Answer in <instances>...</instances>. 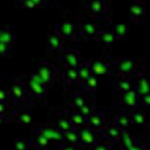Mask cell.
<instances>
[{"mask_svg": "<svg viewBox=\"0 0 150 150\" xmlns=\"http://www.w3.org/2000/svg\"><path fill=\"white\" fill-rule=\"evenodd\" d=\"M135 141H136V138L134 137V135L130 134L129 131L124 130V131L122 132L120 139H118V143H120V146H121L122 150H128V149L135 143Z\"/></svg>", "mask_w": 150, "mask_h": 150, "instance_id": "obj_28", "label": "cell"}, {"mask_svg": "<svg viewBox=\"0 0 150 150\" xmlns=\"http://www.w3.org/2000/svg\"><path fill=\"white\" fill-rule=\"evenodd\" d=\"M61 60L64 67H68V68H79V66L82 63L80 53L73 48L64 49L61 53Z\"/></svg>", "mask_w": 150, "mask_h": 150, "instance_id": "obj_11", "label": "cell"}, {"mask_svg": "<svg viewBox=\"0 0 150 150\" xmlns=\"http://www.w3.org/2000/svg\"><path fill=\"white\" fill-rule=\"evenodd\" d=\"M112 122L122 130H127L132 123H131V118H130V111L128 110H123V111H120L117 112L115 116H114V120Z\"/></svg>", "mask_w": 150, "mask_h": 150, "instance_id": "obj_19", "label": "cell"}, {"mask_svg": "<svg viewBox=\"0 0 150 150\" xmlns=\"http://www.w3.org/2000/svg\"><path fill=\"white\" fill-rule=\"evenodd\" d=\"M77 146L79 145H71V144H63L62 146H61V150H76L77 149Z\"/></svg>", "mask_w": 150, "mask_h": 150, "instance_id": "obj_43", "label": "cell"}, {"mask_svg": "<svg viewBox=\"0 0 150 150\" xmlns=\"http://www.w3.org/2000/svg\"><path fill=\"white\" fill-rule=\"evenodd\" d=\"M64 41L66 40L60 34H57L55 29H52L47 33V43L53 53H62L64 50Z\"/></svg>", "mask_w": 150, "mask_h": 150, "instance_id": "obj_12", "label": "cell"}, {"mask_svg": "<svg viewBox=\"0 0 150 150\" xmlns=\"http://www.w3.org/2000/svg\"><path fill=\"white\" fill-rule=\"evenodd\" d=\"M107 120H105V114L103 110H94V112L87 118V125L95 130L98 134H102L103 129L107 125Z\"/></svg>", "mask_w": 150, "mask_h": 150, "instance_id": "obj_8", "label": "cell"}, {"mask_svg": "<svg viewBox=\"0 0 150 150\" xmlns=\"http://www.w3.org/2000/svg\"><path fill=\"white\" fill-rule=\"evenodd\" d=\"M145 114L141 110V109H136L130 111V118H131V123L136 124V125H142L145 122Z\"/></svg>", "mask_w": 150, "mask_h": 150, "instance_id": "obj_31", "label": "cell"}, {"mask_svg": "<svg viewBox=\"0 0 150 150\" xmlns=\"http://www.w3.org/2000/svg\"><path fill=\"white\" fill-rule=\"evenodd\" d=\"M77 71H79V79H80V84H81V86L93 75L88 61H84V62L82 61V63H81V64L79 66V68H77Z\"/></svg>", "mask_w": 150, "mask_h": 150, "instance_id": "obj_26", "label": "cell"}, {"mask_svg": "<svg viewBox=\"0 0 150 150\" xmlns=\"http://www.w3.org/2000/svg\"><path fill=\"white\" fill-rule=\"evenodd\" d=\"M66 116L70 120V122H71V124L74 125L75 129H81V128L87 125V118L83 115H81L77 110H71L70 109V111H68V114Z\"/></svg>", "mask_w": 150, "mask_h": 150, "instance_id": "obj_23", "label": "cell"}, {"mask_svg": "<svg viewBox=\"0 0 150 150\" xmlns=\"http://www.w3.org/2000/svg\"><path fill=\"white\" fill-rule=\"evenodd\" d=\"M100 134L89 128L88 125L79 129V145L82 148H89L91 149L98 141H100Z\"/></svg>", "mask_w": 150, "mask_h": 150, "instance_id": "obj_4", "label": "cell"}, {"mask_svg": "<svg viewBox=\"0 0 150 150\" xmlns=\"http://www.w3.org/2000/svg\"><path fill=\"white\" fill-rule=\"evenodd\" d=\"M142 67L138 64V60L136 57H120L114 60V73L117 74V76H139L142 73H139V69Z\"/></svg>", "mask_w": 150, "mask_h": 150, "instance_id": "obj_1", "label": "cell"}, {"mask_svg": "<svg viewBox=\"0 0 150 150\" xmlns=\"http://www.w3.org/2000/svg\"><path fill=\"white\" fill-rule=\"evenodd\" d=\"M111 145L112 143L104 139V138H101L90 150H111Z\"/></svg>", "mask_w": 150, "mask_h": 150, "instance_id": "obj_35", "label": "cell"}, {"mask_svg": "<svg viewBox=\"0 0 150 150\" xmlns=\"http://www.w3.org/2000/svg\"><path fill=\"white\" fill-rule=\"evenodd\" d=\"M87 9L96 16H103L108 12L105 2L102 1V0H90V1H88L87 2Z\"/></svg>", "mask_w": 150, "mask_h": 150, "instance_id": "obj_18", "label": "cell"}, {"mask_svg": "<svg viewBox=\"0 0 150 150\" xmlns=\"http://www.w3.org/2000/svg\"><path fill=\"white\" fill-rule=\"evenodd\" d=\"M123 131L124 130L120 129L114 122H111V123H109V124L105 125V128L102 131V136H103L104 139L114 143L116 141L118 142V139H120V137H121V135H122Z\"/></svg>", "mask_w": 150, "mask_h": 150, "instance_id": "obj_15", "label": "cell"}, {"mask_svg": "<svg viewBox=\"0 0 150 150\" xmlns=\"http://www.w3.org/2000/svg\"><path fill=\"white\" fill-rule=\"evenodd\" d=\"M20 4L26 8H35L36 6H42L45 2L42 0H23Z\"/></svg>", "mask_w": 150, "mask_h": 150, "instance_id": "obj_37", "label": "cell"}, {"mask_svg": "<svg viewBox=\"0 0 150 150\" xmlns=\"http://www.w3.org/2000/svg\"><path fill=\"white\" fill-rule=\"evenodd\" d=\"M76 150H86V149H84V148H82V146H80V145H79V146H77V149H76Z\"/></svg>", "mask_w": 150, "mask_h": 150, "instance_id": "obj_45", "label": "cell"}, {"mask_svg": "<svg viewBox=\"0 0 150 150\" xmlns=\"http://www.w3.org/2000/svg\"><path fill=\"white\" fill-rule=\"evenodd\" d=\"M96 40L100 41L101 43L105 45V46H110L114 42L118 41L117 38H116V35L114 34V32L111 30L110 27H108V28H101L100 34H98V36H97Z\"/></svg>", "mask_w": 150, "mask_h": 150, "instance_id": "obj_22", "label": "cell"}, {"mask_svg": "<svg viewBox=\"0 0 150 150\" xmlns=\"http://www.w3.org/2000/svg\"><path fill=\"white\" fill-rule=\"evenodd\" d=\"M110 28L114 32V34L116 35L117 40H124V39H127V36L129 34V27H128V25H125L123 22L112 23L110 26Z\"/></svg>", "mask_w": 150, "mask_h": 150, "instance_id": "obj_25", "label": "cell"}, {"mask_svg": "<svg viewBox=\"0 0 150 150\" xmlns=\"http://www.w3.org/2000/svg\"><path fill=\"white\" fill-rule=\"evenodd\" d=\"M64 143L79 145V129H73L64 132Z\"/></svg>", "mask_w": 150, "mask_h": 150, "instance_id": "obj_33", "label": "cell"}, {"mask_svg": "<svg viewBox=\"0 0 150 150\" xmlns=\"http://www.w3.org/2000/svg\"><path fill=\"white\" fill-rule=\"evenodd\" d=\"M14 150H29L30 149V143L27 139L23 138H16L14 139Z\"/></svg>", "mask_w": 150, "mask_h": 150, "instance_id": "obj_34", "label": "cell"}, {"mask_svg": "<svg viewBox=\"0 0 150 150\" xmlns=\"http://www.w3.org/2000/svg\"><path fill=\"white\" fill-rule=\"evenodd\" d=\"M146 12V7L142 1H135L129 7V16L132 21H141Z\"/></svg>", "mask_w": 150, "mask_h": 150, "instance_id": "obj_16", "label": "cell"}, {"mask_svg": "<svg viewBox=\"0 0 150 150\" xmlns=\"http://www.w3.org/2000/svg\"><path fill=\"white\" fill-rule=\"evenodd\" d=\"M134 89L139 96V98L146 94H150V76L142 74L136 77V83L134 84Z\"/></svg>", "mask_w": 150, "mask_h": 150, "instance_id": "obj_14", "label": "cell"}, {"mask_svg": "<svg viewBox=\"0 0 150 150\" xmlns=\"http://www.w3.org/2000/svg\"><path fill=\"white\" fill-rule=\"evenodd\" d=\"M101 27L94 21H84L79 25V36L81 40H91L97 39Z\"/></svg>", "mask_w": 150, "mask_h": 150, "instance_id": "obj_6", "label": "cell"}, {"mask_svg": "<svg viewBox=\"0 0 150 150\" xmlns=\"http://www.w3.org/2000/svg\"><path fill=\"white\" fill-rule=\"evenodd\" d=\"M11 102L13 103H22L27 100L28 94L26 90V87L23 83H14L8 89Z\"/></svg>", "mask_w": 150, "mask_h": 150, "instance_id": "obj_13", "label": "cell"}, {"mask_svg": "<svg viewBox=\"0 0 150 150\" xmlns=\"http://www.w3.org/2000/svg\"><path fill=\"white\" fill-rule=\"evenodd\" d=\"M38 75H39V77L43 81V83L49 88L52 84H53V82H54V79H55V68L50 64V63H48V62H42L39 67H38V69H36V71H35Z\"/></svg>", "mask_w": 150, "mask_h": 150, "instance_id": "obj_10", "label": "cell"}, {"mask_svg": "<svg viewBox=\"0 0 150 150\" xmlns=\"http://www.w3.org/2000/svg\"><path fill=\"white\" fill-rule=\"evenodd\" d=\"M89 101H88L87 96L84 95V91L83 90H77V91H75L71 95L69 105H70V109L71 110H79L80 108H82Z\"/></svg>", "mask_w": 150, "mask_h": 150, "instance_id": "obj_21", "label": "cell"}, {"mask_svg": "<svg viewBox=\"0 0 150 150\" xmlns=\"http://www.w3.org/2000/svg\"><path fill=\"white\" fill-rule=\"evenodd\" d=\"M35 130L39 131L40 134H42L49 142H56V143H61V144L64 143V132L59 130L55 125L42 124V125H39Z\"/></svg>", "mask_w": 150, "mask_h": 150, "instance_id": "obj_5", "label": "cell"}, {"mask_svg": "<svg viewBox=\"0 0 150 150\" xmlns=\"http://www.w3.org/2000/svg\"><path fill=\"white\" fill-rule=\"evenodd\" d=\"M57 34L66 39H76L79 36V25L73 21H62L54 28Z\"/></svg>", "mask_w": 150, "mask_h": 150, "instance_id": "obj_7", "label": "cell"}, {"mask_svg": "<svg viewBox=\"0 0 150 150\" xmlns=\"http://www.w3.org/2000/svg\"><path fill=\"white\" fill-rule=\"evenodd\" d=\"M114 60L111 57H96L88 60L94 76H104L114 73Z\"/></svg>", "mask_w": 150, "mask_h": 150, "instance_id": "obj_3", "label": "cell"}, {"mask_svg": "<svg viewBox=\"0 0 150 150\" xmlns=\"http://www.w3.org/2000/svg\"><path fill=\"white\" fill-rule=\"evenodd\" d=\"M22 83L26 87L28 96H32L35 98H43L47 95L48 87L43 83V81L39 77V75L36 73H32V74L27 75L23 79Z\"/></svg>", "mask_w": 150, "mask_h": 150, "instance_id": "obj_2", "label": "cell"}, {"mask_svg": "<svg viewBox=\"0 0 150 150\" xmlns=\"http://www.w3.org/2000/svg\"><path fill=\"white\" fill-rule=\"evenodd\" d=\"M7 112H9V103L0 102V115L7 116Z\"/></svg>", "mask_w": 150, "mask_h": 150, "instance_id": "obj_42", "label": "cell"}, {"mask_svg": "<svg viewBox=\"0 0 150 150\" xmlns=\"http://www.w3.org/2000/svg\"><path fill=\"white\" fill-rule=\"evenodd\" d=\"M141 108H150V94H146L139 98Z\"/></svg>", "mask_w": 150, "mask_h": 150, "instance_id": "obj_39", "label": "cell"}, {"mask_svg": "<svg viewBox=\"0 0 150 150\" xmlns=\"http://www.w3.org/2000/svg\"><path fill=\"white\" fill-rule=\"evenodd\" d=\"M7 120V117L5 116V115H0V123H2V122H5Z\"/></svg>", "mask_w": 150, "mask_h": 150, "instance_id": "obj_44", "label": "cell"}, {"mask_svg": "<svg viewBox=\"0 0 150 150\" xmlns=\"http://www.w3.org/2000/svg\"><path fill=\"white\" fill-rule=\"evenodd\" d=\"M115 87L118 90L120 94L127 93L131 89H134V83L131 81L130 77H125V76H117L116 81H115Z\"/></svg>", "mask_w": 150, "mask_h": 150, "instance_id": "obj_24", "label": "cell"}, {"mask_svg": "<svg viewBox=\"0 0 150 150\" xmlns=\"http://www.w3.org/2000/svg\"><path fill=\"white\" fill-rule=\"evenodd\" d=\"M14 39H15V34L13 29L11 27H2V30L0 32V42L12 47Z\"/></svg>", "mask_w": 150, "mask_h": 150, "instance_id": "obj_27", "label": "cell"}, {"mask_svg": "<svg viewBox=\"0 0 150 150\" xmlns=\"http://www.w3.org/2000/svg\"><path fill=\"white\" fill-rule=\"evenodd\" d=\"M9 52H11V47L0 42V56H6L9 54Z\"/></svg>", "mask_w": 150, "mask_h": 150, "instance_id": "obj_41", "label": "cell"}, {"mask_svg": "<svg viewBox=\"0 0 150 150\" xmlns=\"http://www.w3.org/2000/svg\"><path fill=\"white\" fill-rule=\"evenodd\" d=\"M14 114H15L16 121L19 123H21V124H28L33 120V116H32V114H30L29 110H18Z\"/></svg>", "mask_w": 150, "mask_h": 150, "instance_id": "obj_30", "label": "cell"}, {"mask_svg": "<svg viewBox=\"0 0 150 150\" xmlns=\"http://www.w3.org/2000/svg\"><path fill=\"white\" fill-rule=\"evenodd\" d=\"M62 77H63L64 82H67V84H69V86H71V87L77 86V87L81 89L77 68H68V67H64V69H63V71H62ZM81 90H82V89H81Z\"/></svg>", "mask_w": 150, "mask_h": 150, "instance_id": "obj_17", "label": "cell"}, {"mask_svg": "<svg viewBox=\"0 0 150 150\" xmlns=\"http://www.w3.org/2000/svg\"><path fill=\"white\" fill-rule=\"evenodd\" d=\"M94 110H95V108H94V105L90 103V102H88V103H86L82 108H80L77 111L81 114V115H83L86 118H88L93 112H94Z\"/></svg>", "mask_w": 150, "mask_h": 150, "instance_id": "obj_36", "label": "cell"}, {"mask_svg": "<svg viewBox=\"0 0 150 150\" xmlns=\"http://www.w3.org/2000/svg\"><path fill=\"white\" fill-rule=\"evenodd\" d=\"M97 84H98V81H97V77L91 75L82 86H81V89L86 93H93L96 90L97 88Z\"/></svg>", "mask_w": 150, "mask_h": 150, "instance_id": "obj_32", "label": "cell"}, {"mask_svg": "<svg viewBox=\"0 0 150 150\" xmlns=\"http://www.w3.org/2000/svg\"><path fill=\"white\" fill-rule=\"evenodd\" d=\"M0 102H5V103H9L11 102L8 90H5V89L0 88Z\"/></svg>", "mask_w": 150, "mask_h": 150, "instance_id": "obj_40", "label": "cell"}, {"mask_svg": "<svg viewBox=\"0 0 150 150\" xmlns=\"http://www.w3.org/2000/svg\"><path fill=\"white\" fill-rule=\"evenodd\" d=\"M59 130H61L62 132H67V131H69V130H73V129H75L74 128V125L71 124V122H70V120L64 115V116H62V117H60L57 121H56V123L54 124Z\"/></svg>", "mask_w": 150, "mask_h": 150, "instance_id": "obj_29", "label": "cell"}, {"mask_svg": "<svg viewBox=\"0 0 150 150\" xmlns=\"http://www.w3.org/2000/svg\"><path fill=\"white\" fill-rule=\"evenodd\" d=\"M29 143H30V148H34V150H47L50 142L42 134L35 130L33 137L29 139Z\"/></svg>", "mask_w": 150, "mask_h": 150, "instance_id": "obj_20", "label": "cell"}, {"mask_svg": "<svg viewBox=\"0 0 150 150\" xmlns=\"http://www.w3.org/2000/svg\"><path fill=\"white\" fill-rule=\"evenodd\" d=\"M128 150H148V146H146V143H145L144 141L136 138L135 143H134Z\"/></svg>", "mask_w": 150, "mask_h": 150, "instance_id": "obj_38", "label": "cell"}, {"mask_svg": "<svg viewBox=\"0 0 150 150\" xmlns=\"http://www.w3.org/2000/svg\"><path fill=\"white\" fill-rule=\"evenodd\" d=\"M120 102L122 103V105L128 111L141 109V105H139V96L137 95V93L135 91V89H131V90H129L127 93L121 94L120 95Z\"/></svg>", "mask_w": 150, "mask_h": 150, "instance_id": "obj_9", "label": "cell"}]
</instances>
